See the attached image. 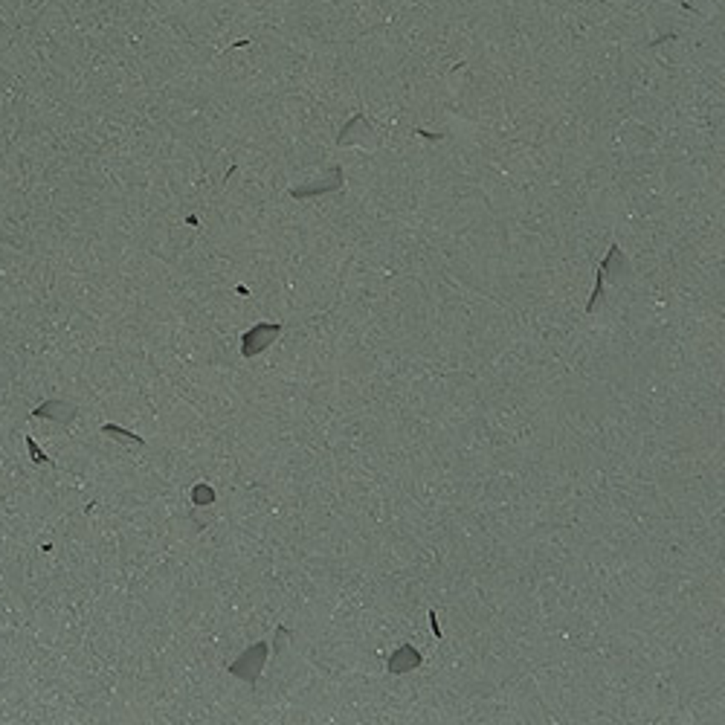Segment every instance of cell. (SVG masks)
Instances as JSON below:
<instances>
[{
	"label": "cell",
	"mask_w": 725,
	"mask_h": 725,
	"mask_svg": "<svg viewBox=\"0 0 725 725\" xmlns=\"http://www.w3.org/2000/svg\"><path fill=\"white\" fill-rule=\"evenodd\" d=\"M215 499H218V493H215L209 484L198 482V484L192 487V505H194V508H209V505H215Z\"/></svg>",
	"instance_id": "52a82bcc"
},
{
	"label": "cell",
	"mask_w": 725,
	"mask_h": 725,
	"mask_svg": "<svg viewBox=\"0 0 725 725\" xmlns=\"http://www.w3.org/2000/svg\"><path fill=\"white\" fill-rule=\"evenodd\" d=\"M282 325L278 323H258V325H253L249 328L244 337H241V354L244 357H256V354H261L264 348H270L278 337H282Z\"/></svg>",
	"instance_id": "7a4b0ae2"
},
{
	"label": "cell",
	"mask_w": 725,
	"mask_h": 725,
	"mask_svg": "<svg viewBox=\"0 0 725 725\" xmlns=\"http://www.w3.org/2000/svg\"><path fill=\"white\" fill-rule=\"evenodd\" d=\"M267 656H270V647H267V641H256V644H249L238 659H235L227 671L232 676H238L244 682H249V685H256L261 671H264V664H267Z\"/></svg>",
	"instance_id": "6da1fadb"
},
{
	"label": "cell",
	"mask_w": 725,
	"mask_h": 725,
	"mask_svg": "<svg viewBox=\"0 0 725 725\" xmlns=\"http://www.w3.org/2000/svg\"><path fill=\"white\" fill-rule=\"evenodd\" d=\"M26 453H30V458H32L35 464H47V467H55V462H52V458H50L44 450H41L38 444H35V438H30V436H26Z\"/></svg>",
	"instance_id": "ba28073f"
},
{
	"label": "cell",
	"mask_w": 725,
	"mask_h": 725,
	"mask_svg": "<svg viewBox=\"0 0 725 725\" xmlns=\"http://www.w3.org/2000/svg\"><path fill=\"white\" fill-rule=\"evenodd\" d=\"M76 403H70V400H44V403H38V407L30 412L32 418H44V421H52V424H73V418H76Z\"/></svg>",
	"instance_id": "3957f363"
},
{
	"label": "cell",
	"mask_w": 725,
	"mask_h": 725,
	"mask_svg": "<svg viewBox=\"0 0 725 725\" xmlns=\"http://www.w3.org/2000/svg\"><path fill=\"white\" fill-rule=\"evenodd\" d=\"M102 432H105V436H110V438L122 441V444H136V447H145V438H143V436H134L131 429H122V427H116V424H102Z\"/></svg>",
	"instance_id": "8992f818"
},
{
	"label": "cell",
	"mask_w": 725,
	"mask_h": 725,
	"mask_svg": "<svg viewBox=\"0 0 725 725\" xmlns=\"http://www.w3.org/2000/svg\"><path fill=\"white\" fill-rule=\"evenodd\" d=\"M421 664H424L421 650H415L412 644H400L395 653H389V662H386L389 673H395V676H400V673H412V671H418Z\"/></svg>",
	"instance_id": "277c9868"
},
{
	"label": "cell",
	"mask_w": 725,
	"mask_h": 725,
	"mask_svg": "<svg viewBox=\"0 0 725 725\" xmlns=\"http://www.w3.org/2000/svg\"><path fill=\"white\" fill-rule=\"evenodd\" d=\"M343 186V172L331 180V183H311V186H294L290 189V198H314V194H323V192H334Z\"/></svg>",
	"instance_id": "5b68a950"
},
{
	"label": "cell",
	"mask_w": 725,
	"mask_h": 725,
	"mask_svg": "<svg viewBox=\"0 0 725 725\" xmlns=\"http://www.w3.org/2000/svg\"><path fill=\"white\" fill-rule=\"evenodd\" d=\"M429 624H432V633H436V638H441V630H438V621H436V612H429Z\"/></svg>",
	"instance_id": "9c48e42d"
}]
</instances>
